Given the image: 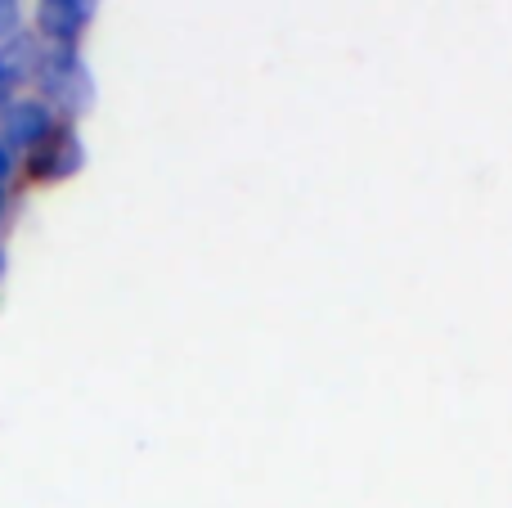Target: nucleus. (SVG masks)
Wrapping results in <instances>:
<instances>
[{"label": "nucleus", "mask_w": 512, "mask_h": 508, "mask_svg": "<svg viewBox=\"0 0 512 508\" xmlns=\"http://www.w3.org/2000/svg\"><path fill=\"white\" fill-rule=\"evenodd\" d=\"M81 167H86V144H81V135H77L72 122H59V131H54L41 149L27 153V176L45 180V185L77 176Z\"/></svg>", "instance_id": "3"}, {"label": "nucleus", "mask_w": 512, "mask_h": 508, "mask_svg": "<svg viewBox=\"0 0 512 508\" xmlns=\"http://www.w3.org/2000/svg\"><path fill=\"white\" fill-rule=\"evenodd\" d=\"M86 23L90 18L81 14L72 0H41V5H36V32L50 45H77Z\"/></svg>", "instance_id": "4"}, {"label": "nucleus", "mask_w": 512, "mask_h": 508, "mask_svg": "<svg viewBox=\"0 0 512 508\" xmlns=\"http://www.w3.org/2000/svg\"><path fill=\"white\" fill-rule=\"evenodd\" d=\"M72 5H77V9H81V14H86V18H95V9H99V0H72Z\"/></svg>", "instance_id": "9"}, {"label": "nucleus", "mask_w": 512, "mask_h": 508, "mask_svg": "<svg viewBox=\"0 0 512 508\" xmlns=\"http://www.w3.org/2000/svg\"><path fill=\"white\" fill-rule=\"evenodd\" d=\"M59 131V113H54L45 99H14V104L0 113V140L9 149H23V153H36L50 135Z\"/></svg>", "instance_id": "2"}, {"label": "nucleus", "mask_w": 512, "mask_h": 508, "mask_svg": "<svg viewBox=\"0 0 512 508\" xmlns=\"http://www.w3.org/2000/svg\"><path fill=\"white\" fill-rule=\"evenodd\" d=\"M9 176H14V149H9V144L0 140V185H5Z\"/></svg>", "instance_id": "7"}, {"label": "nucleus", "mask_w": 512, "mask_h": 508, "mask_svg": "<svg viewBox=\"0 0 512 508\" xmlns=\"http://www.w3.org/2000/svg\"><path fill=\"white\" fill-rule=\"evenodd\" d=\"M14 90H18V86H14V81H9V72L0 68V113H5V108L14 104Z\"/></svg>", "instance_id": "8"}, {"label": "nucleus", "mask_w": 512, "mask_h": 508, "mask_svg": "<svg viewBox=\"0 0 512 508\" xmlns=\"http://www.w3.org/2000/svg\"><path fill=\"white\" fill-rule=\"evenodd\" d=\"M5 212H9V194H5V185H0V225H5Z\"/></svg>", "instance_id": "10"}, {"label": "nucleus", "mask_w": 512, "mask_h": 508, "mask_svg": "<svg viewBox=\"0 0 512 508\" xmlns=\"http://www.w3.org/2000/svg\"><path fill=\"white\" fill-rule=\"evenodd\" d=\"M41 99L63 117V122H77V117L90 113L95 104V81H90V68L81 63L77 45H50L45 41V63H41Z\"/></svg>", "instance_id": "1"}, {"label": "nucleus", "mask_w": 512, "mask_h": 508, "mask_svg": "<svg viewBox=\"0 0 512 508\" xmlns=\"http://www.w3.org/2000/svg\"><path fill=\"white\" fill-rule=\"evenodd\" d=\"M0 275H5V248H0Z\"/></svg>", "instance_id": "11"}, {"label": "nucleus", "mask_w": 512, "mask_h": 508, "mask_svg": "<svg viewBox=\"0 0 512 508\" xmlns=\"http://www.w3.org/2000/svg\"><path fill=\"white\" fill-rule=\"evenodd\" d=\"M18 23H23V9H18V0H0V45H5L9 36H18Z\"/></svg>", "instance_id": "6"}, {"label": "nucleus", "mask_w": 512, "mask_h": 508, "mask_svg": "<svg viewBox=\"0 0 512 508\" xmlns=\"http://www.w3.org/2000/svg\"><path fill=\"white\" fill-rule=\"evenodd\" d=\"M41 63H45V41L32 32H18L0 45V68L9 72L14 86H27V81L41 77Z\"/></svg>", "instance_id": "5"}]
</instances>
